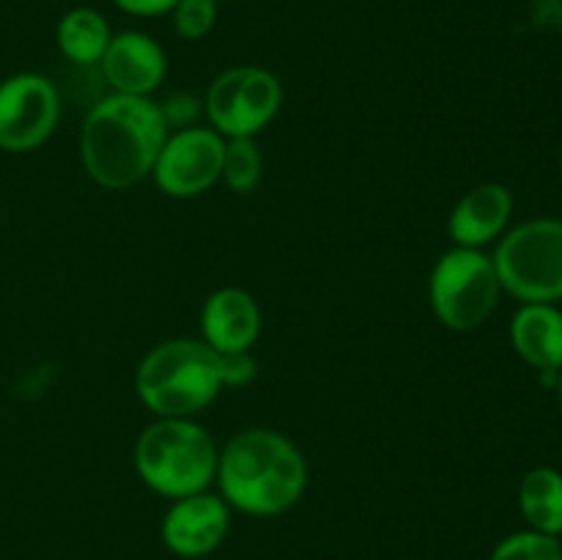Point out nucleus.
<instances>
[{
  "label": "nucleus",
  "mask_w": 562,
  "mask_h": 560,
  "mask_svg": "<svg viewBox=\"0 0 562 560\" xmlns=\"http://www.w3.org/2000/svg\"><path fill=\"white\" fill-rule=\"evenodd\" d=\"M170 126L151 97L110 93L86 115L80 157L88 176L104 190H126L154 170Z\"/></svg>",
  "instance_id": "obj_1"
},
{
  "label": "nucleus",
  "mask_w": 562,
  "mask_h": 560,
  "mask_svg": "<svg viewBox=\"0 0 562 560\" xmlns=\"http://www.w3.org/2000/svg\"><path fill=\"white\" fill-rule=\"evenodd\" d=\"M220 497L247 516H278L294 508L307 489V461L285 434L245 428L217 459Z\"/></svg>",
  "instance_id": "obj_2"
},
{
  "label": "nucleus",
  "mask_w": 562,
  "mask_h": 560,
  "mask_svg": "<svg viewBox=\"0 0 562 560\" xmlns=\"http://www.w3.org/2000/svg\"><path fill=\"white\" fill-rule=\"evenodd\" d=\"M223 388V355L195 338L154 346L135 373L137 399L157 417H192Z\"/></svg>",
  "instance_id": "obj_3"
},
{
  "label": "nucleus",
  "mask_w": 562,
  "mask_h": 560,
  "mask_svg": "<svg viewBox=\"0 0 562 560\" xmlns=\"http://www.w3.org/2000/svg\"><path fill=\"white\" fill-rule=\"evenodd\" d=\"M220 448L192 417H159L135 443V470L148 489L170 500L209 492Z\"/></svg>",
  "instance_id": "obj_4"
},
{
  "label": "nucleus",
  "mask_w": 562,
  "mask_h": 560,
  "mask_svg": "<svg viewBox=\"0 0 562 560\" xmlns=\"http://www.w3.org/2000/svg\"><path fill=\"white\" fill-rule=\"evenodd\" d=\"M499 283L521 302L562 300V220L541 217L516 225L494 253Z\"/></svg>",
  "instance_id": "obj_5"
},
{
  "label": "nucleus",
  "mask_w": 562,
  "mask_h": 560,
  "mask_svg": "<svg viewBox=\"0 0 562 560\" xmlns=\"http://www.w3.org/2000/svg\"><path fill=\"white\" fill-rule=\"evenodd\" d=\"M499 283L494 258L475 247H453L434 267L428 296L439 322L456 333H470L488 322L499 302Z\"/></svg>",
  "instance_id": "obj_6"
},
{
  "label": "nucleus",
  "mask_w": 562,
  "mask_h": 560,
  "mask_svg": "<svg viewBox=\"0 0 562 560\" xmlns=\"http://www.w3.org/2000/svg\"><path fill=\"white\" fill-rule=\"evenodd\" d=\"M283 86L261 66H234L209 86L203 113L214 132L228 137H256L278 119Z\"/></svg>",
  "instance_id": "obj_7"
},
{
  "label": "nucleus",
  "mask_w": 562,
  "mask_h": 560,
  "mask_svg": "<svg viewBox=\"0 0 562 560\" xmlns=\"http://www.w3.org/2000/svg\"><path fill=\"white\" fill-rule=\"evenodd\" d=\"M58 119V88L44 75L20 71L0 82V152H36L53 137Z\"/></svg>",
  "instance_id": "obj_8"
},
{
  "label": "nucleus",
  "mask_w": 562,
  "mask_h": 560,
  "mask_svg": "<svg viewBox=\"0 0 562 560\" xmlns=\"http://www.w3.org/2000/svg\"><path fill=\"white\" fill-rule=\"evenodd\" d=\"M225 137L209 126L170 132L154 163V181L170 198H195L223 176Z\"/></svg>",
  "instance_id": "obj_9"
},
{
  "label": "nucleus",
  "mask_w": 562,
  "mask_h": 560,
  "mask_svg": "<svg viewBox=\"0 0 562 560\" xmlns=\"http://www.w3.org/2000/svg\"><path fill=\"white\" fill-rule=\"evenodd\" d=\"M231 527V505L220 494L198 492L173 500L162 516V544L179 558H206L225 541Z\"/></svg>",
  "instance_id": "obj_10"
},
{
  "label": "nucleus",
  "mask_w": 562,
  "mask_h": 560,
  "mask_svg": "<svg viewBox=\"0 0 562 560\" xmlns=\"http://www.w3.org/2000/svg\"><path fill=\"white\" fill-rule=\"evenodd\" d=\"M104 80L113 93L126 97H151L165 80L168 58L157 38L140 31L113 33L102 60H99Z\"/></svg>",
  "instance_id": "obj_11"
},
{
  "label": "nucleus",
  "mask_w": 562,
  "mask_h": 560,
  "mask_svg": "<svg viewBox=\"0 0 562 560\" xmlns=\"http://www.w3.org/2000/svg\"><path fill=\"white\" fill-rule=\"evenodd\" d=\"M514 214V192L497 181L472 187L459 198L448 217V234L456 247H475L494 242L505 234Z\"/></svg>",
  "instance_id": "obj_12"
},
{
  "label": "nucleus",
  "mask_w": 562,
  "mask_h": 560,
  "mask_svg": "<svg viewBox=\"0 0 562 560\" xmlns=\"http://www.w3.org/2000/svg\"><path fill=\"white\" fill-rule=\"evenodd\" d=\"M201 329L214 351H250L261 335V307L250 291L225 285L203 302Z\"/></svg>",
  "instance_id": "obj_13"
},
{
  "label": "nucleus",
  "mask_w": 562,
  "mask_h": 560,
  "mask_svg": "<svg viewBox=\"0 0 562 560\" xmlns=\"http://www.w3.org/2000/svg\"><path fill=\"white\" fill-rule=\"evenodd\" d=\"M510 344L538 371H560L562 311L549 302H525L510 322Z\"/></svg>",
  "instance_id": "obj_14"
},
{
  "label": "nucleus",
  "mask_w": 562,
  "mask_h": 560,
  "mask_svg": "<svg viewBox=\"0 0 562 560\" xmlns=\"http://www.w3.org/2000/svg\"><path fill=\"white\" fill-rule=\"evenodd\" d=\"M519 508L530 530L562 536V472L536 467L519 483Z\"/></svg>",
  "instance_id": "obj_15"
},
{
  "label": "nucleus",
  "mask_w": 562,
  "mask_h": 560,
  "mask_svg": "<svg viewBox=\"0 0 562 560\" xmlns=\"http://www.w3.org/2000/svg\"><path fill=\"white\" fill-rule=\"evenodd\" d=\"M58 47L71 64L77 66H93L102 60L104 49H108L113 31H110V22L104 20V14H99L97 9H71L60 16L58 31Z\"/></svg>",
  "instance_id": "obj_16"
},
{
  "label": "nucleus",
  "mask_w": 562,
  "mask_h": 560,
  "mask_svg": "<svg viewBox=\"0 0 562 560\" xmlns=\"http://www.w3.org/2000/svg\"><path fill=\"white\" fill-rule=\"evenodd\" d=\"M261 170L263 159L252 137H228L225 141L223 176H220V181H225L231 192L247 195V192L256 190L258 181H261Z\"/></svg>",
  "instance_id": "obj_17"
},
{
  "label": "nucleus",
  "mask_w": 562,
  "mask_h": 560,
  "mask_svg": "<svg viewBox=\"0 0 562 560\" xmlns=\"http://www.w3.org/2000/svg\"><path fill=\"white\" fill-rule=\"evenodd\" d=\"M488 560H562V544L538 530H521L503 538Z\"/></svg>",
  "instance_id": "obj_18"
},
{
  "label": "nucleus",
  "mask_w": 562,
  "mask_h": 560,
  "mask_svg": "<svg viewBox=\"0 0 562 560\" xmlns=\"http://www.w3.org/2000/svg\"><path fill=\"white\" fill-rule=\"evenodd\" d=\"M173 14V27L187 42L209 36L217 22V0H179Z\"/></svg>",
  "instance_id": "obj_19"
},
{
  "label": "nucleus",
  "mask_w": 562,
  "mask_h": 560,
  "mask_svg": "<svg viewBox=\"0 0 562 560\" xmlns=\"http://www.w3.org/2000/svg\"><path fill=\"white\" fill-rule=\"evenodd\" d=\"M223 355L225 388H247L258 377V362L250 351H220Z\"/></svg>",
  "instance_id": "obj_20"
},
{
  "label": "nucleus",
  "mask_w": 562,
  "mask_h": 560,
  "mask_svg": "<svg viewBox=\"0 0 562 560\" xmlns=\"http://www.w3.org/2000/svg\"><path fill=\"white\" fill-rule=\"evenodd\" d=\"M159 108H162L168 126L184 130V126H192V119H195L198 110H201V102H198L195 97H190V93H173V97L165 104H159Z\"/></svg>",
  "instance_id": "obj_21"
},
{
  "label": "nucleus",
  "mask_w": 562,
  "mask_h": 560,
  "mask_svg": "<svg viewBox=\"0 0 562 560\" xmlns=\"http://www.w3.org/2000/svg\"><path fill=\"white\" fill-rule=\"evenodd\" d=\"M113 3L132 16H162L170 14L179 0H113Z\"/></svg>",
  "instance_id": "obj_22"
},
{
  "label": "nucleus",
  "mask_w": 562,
  "mask_h": 560,
  "mask_svg": "<svg viewBox=\"0 0 562 560\" xmlns=\"http://www.w3.org/2000/svg\"><path fill=\"white\" fill-rule=\"evenodd\" d=\"M554 390H558V399H560V406H562V368L558 371V382H554Z\"/></svg>",
  "instance_id": "obj_23"
},
{
  "label": "nucleus",
  "mask_w": 562,
  "mask_h": 560,
  "mask_svg": "<svg viewBox=\"0 0 562 560\" xmlns=\"http://www.w3.org/2000/svg\"><path fill=\"white\" fill-rule=\"evenodd\" d=\"M560 165H562V148H560Z\"/></svg>",
  "instance_id": "obj_24"
},
{
  "label": "nucleus",
  "mask_w": 562,
  "mask_h": 560,
  "mask_svg": "<svg viewBox=\"0 0 562 560\" xmlns=\"http://www.w3.org/2000/svg\"><path fill=\"white\" fill-rule=\"evenodd\" d=\"M217 3H220V0H217Z\"/></svg>",
  "instance_id": "obj_25"
}]
</instances>
